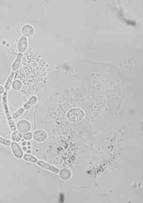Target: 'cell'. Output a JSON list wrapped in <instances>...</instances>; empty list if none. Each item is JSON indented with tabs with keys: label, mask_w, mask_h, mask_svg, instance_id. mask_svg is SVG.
<instances>
[{
	"label": "cell",
	"mask_w": 143,
	"mask_h": 203,
	"mask_svg": "<svg viewBox=\"0 0 143 203\" xmlns=\"http://www.w3.org/2000/svg\"><path fill=\"white\" fill-rule=\"evenodd\" d=\"M2 105L3 107L4 113L7 118V120L8 122V125L10 130L12 131H15L17 130L16 128V124L12 118V116L11 115L9 108L8 106V98H7V92H4L2 96Z\"/></svg>",
	"instance_id": "1"
},
{
	"label": "cell",
	"mask_w": 143,
	"mask_h": 203,
	"mask_svg": "<svg viewBox=\"0 0 143 203\" xmlns=\"http://www.w3.org/2000/svg\"><path fill=\"white\" fill-rule=\"evenodd\" d=\"M84 113L82 109L79 108H74L68 111L67 118L70 121L76 122L84 118Z\"/></svg>",
	"instance_id": "2"
},
{
	"label": "cell",
	"mask_w": 143,
	"mask_h": 203,
	"mask_svg": "<svg viewBox=\"0 0 143 203\" xmlns=\"http://www.w3.org/2000/svg\"><path fill=\"white\" fill-rule=\"evenodd\" d=\"M16 128L18 131L24 134L31 131V124L27 120H20L16 124Z\"/></svg>",
	"instance_id": "3"
},
{
	"label": "cell",
	"mask_w": 143,
	"mask_h": 203,
	"mask_svg": "<svg viewBox=\"0 0 143 203\" xmlns=\"http://www.w3.org/2000/svg\"><path fill=\"white\" fill-rule=\"evenodd\" d=\"M10 147L12 149V154L16 159H21L23 158L24 155V152L22 150V148L20 146L19 144L17 142H12L10 144Z\"/></svg>",
	"instance_id": "4"
},
{
	"label": "cell",
	"mask_w": 143,
	"mask_h": 203,
	"mask_svg": "<svg viewBox=\"0 0 143 203\" xmlns=\"http://www.w3.org/2000/svg\"><path fill=\"white\" fill-rule=\"evenodd\" d=\"M36 163L37 164V165L38 167H40L45 169V170L51 171V172H53L56 174H58L60 170L59 168H58L55 166L53 165L52 164H50L48 163V162L44 161H42V160L38 161H38Z\"/></svg>",
	"instance_id": "5"
},
{
	"label": "cell",
	"mask_w": 143,
	"mask_h": 203,
	"mask_svg": "<svg viewBox=\"0 0 143 203\" xmlns=\"http://www.w3.org/2000/svg\"><path fill=\"white\" fill-rule=\"evenodd\" d=\"M29 46L28 38L24 36L20 37L17 44V49L19 53H24L26 52Z\"/></svg>",
	"instance_id": "6"
},
{
	"label": "cell",
	"mask_w": 143,
	"mask_h": 203,
	"mask_svg": "<svg viewBox=\"0 0 143 203\" xmlns=\"http://www.w3.org/2000/svg\"><path fill=\"white\" fill-rule=\"evenodd\" d=\"M48 139V134L44 130L38 129L33 133V139L37 142H43Z\"/></svg>",
	"instance_id": "7"
},
{
	"label": "cell",
	"mask_w": 143,
	"mask_h": 203,
	"mask_svg": "<svg viewBox=\"0 0 143 203\" xmlns=\"http://www.w3.org/2000/svg\"><path fill=\"white\" fill-rule=\"evenodd\" d=\"M35 32V28L30 24H25L21 29V33L23 36L27 37V38L32 37L34 35Z\"/></svg>",
	"instance_id": "8"
},
{
	"label": "cell",
	"mask_w": 143,
	"mask_h": 203,
	"mask_svg": "<svg viewBox=\"0 0 143 203\" xmlns=\"http://www.w3.org/2000/svg\"><path fill=\"white\" fill-rule=\"evenodd\" d=\"M23 57V53H18L16 56L15 59L13 62L12 65V71H16L20 68L22 64V60Z\"/></svg>",
	"instance_id": "9"
},
{
	"label": "cell",
	"mask_w": 143,
	"mask_h": 203,
	"mask_svg": "<svg viewBox=\"0 0 143 203\" xmlns=\"http://www.w3.org/2000/svg\"><path fill=\"white\" fill-rule=\"evenodd\" d=\"M58 174L60 178L63 180H68L72 177L71 171L67 168H64L60 170Z\"/></svg>",
	"instance_id": "10"
},
{
	"label": "cell",
	"mask_w": 143,
	"mask_h": 203,
	"mask_svg": "<svg viewBox=\"0 0 143 203\" xmlns=\"http://www.w3.org/2000/svg\"><path fill=\"white\" fill-rule=\"evenodd\" d=\"M38 100V98L37 96H31L27 102H25L23 106V107L24 108L25 110H28L30 108L32 107L33 106L36 105Z\"/></svg>",
	"instance_id": "11"
},
{
	"label": "cell",
	"mask_w": 143,
	"mask_h": 203,
	"mask_svg": "<svg viewBox=\"0 0 143 203\" xmlns=\"http://www.w3.org/2000/svg\"><path fill=\"white\" fill-rule=\"evenodd\" d=\"M14 76H15V72L12 71V73H10V75L8 77L7 79L5 81V83L4 84L5 92H8L10 90V88L12 87V86Z\"/></svg>",
	"instance_id": "12"
},
{
	"label": "cell",
	"mask_w": 143,
	"mask_h": 203,
	"mask_svg": "<svg viewBox=\"0 0 143 203\" xmlns=\"http://www.w3.org/2000/svg\"><path fill=\"white\" fill-rule=\"evenodd\" d=\"M23 139V134L18 131H12V142H18Z\"/></svg>",
	"instance_id": "13"
},
{
	"label": "cell",
	"mask_w": 143,
	"mask_h": 203,
	"mask_svg": "<svg viewBox=\"0 0 143 203\" xmlns=\"http://www.w3.org/2000/svg\"><path fill=\"white\" fill-rule=\"evenodd\" d=\"M22 159L26 162H31L32 163H36L38 161V159L36 158V157L30 154H27V153L25 154L23 156Z\"/></svg>",
	"instance_id": "14"
},
{
	"label": "cell",
	"mask_w": 143,
	"mask_h": 203,
	"mask_svg": "<svg viewBox=\"0 0 143 203\" xmlns=\"http://www.w3.org/2000/svg\"><path fill=\"white\" fill-rule=\"evenodd\" d=\"M23 86V84L20 80H15L13 81L12 87L15 91H20Z\"/></svg>",
	"instance_id": "15"
},
{
	"label": "cell",
	"mask_w": 143,
	"mask_h": 203,
	"mask_svg": "<svg viewBox=\"0 0 143 203\" xmlns=\"http://www.w3.org/2000/svg\"><path fill=\"white\" fill-rule=\"evenodd\" d=\"M25 110L23 107H20L12 114V117L14 120L17 119L24 114Z\"/></svg>",
	"instance_id": "16"
},
{
	"label": "cell",
	"mask_w": 143,
	"mask_h": 203,
	"mask_svg": "<svg viewBox=\"0 0 143 203\" xmlns=\"http://www.w3.org/2000/svg\"><path fill=\"white\" fill-rule=\"evenodd\" d=\"M11 143H12V142L10 140L4 139L0 136V144H1L2 145L9 147V146H10Z\"/></svg>",
	"instance_id": "17"
},
{
	"label": "cell",
	"mask_w": 143,
	"mask_h": 203,
	"mask_svg": "<svg viewBox=\"0 0 143 203\" xmlns=\"http://www.w3.org/2000/svg\"><path fill=\"white\" fill-rule=\"evenodd\" d=\"M23 139L25 141H30L33 139V133L31 132H28L24 133L23 135Z\"/></svg>",
	"instance_id": "18"
},
{
	"label": "cell",
	"mask_w": 143,
	"mask_h": 203,
	"mask_svg": "<svg viewBox=\"0 0 143 203\" xmlns=\"http://www.w3.org/2000/svg\"><path fill=\"white\" fill-rule=\"evenodd\" d=\"M5 92L4 86L0 85V94H3Z\"/></svg>",
	"instance_id": "19"
},
{
	"label": "cell",
	"mask_w": 143,
	"mask_h": 203,
	"mask_svg": "<svg viewBox=\"0 0 143 203\" xmlns=\"http://www.w3.org/2000/svg\"><path fill=\"white\" fill-rule=\"evenodd\" d=\"M22 145L23 146H26L27 145V141H23L22 143Z\"/></svg>",
	"instance_id": "20"
},
{
	"label": "cell",
	"mask_w": 143,
	"mask_h": 203,
	"mask_svg": "<svg viewBox=\"0 0 143 203\" xmlns=\"http://www.w3.org/2000/svg\"><path fill=\"white\" fill-rule=\"evenodd\" d=\"M22 148L23 151H26L28 150V148L26 146H23V147Z\"/></svg>",
	"instance_id": "21"
},
{
	"label": "cell",
	"mask_w": 143,
	"mask_h": 203,
	"mask_svg": "<svg viewBox=\"0 0 143 203\" xmlns=\"http://www.w3.org/2000/svg\"><path fill=\"white\" fill-rule=\"evenodd\" d=\"M26 153H27V154H31V151L30 150V149H28V150L26 151Z\"/></svg>",
	"instance_id": "22"
},
{
	"label": "cell",
	"mask_w": 143,
	"mask_h": 203,
	"mask_svg": "<svg viewBox=\"0 0 143 203\" xmlns=\"http://www.w3.org/2000/svg\"><path fill=\"white\" fill-rule=\"evenodd\" d=\"M27 145H28V146H30V145H31V143H30L29 141H28V142H27Z\"/></svg>",
	"instance_id": "23"
},
{
	"label": "cell",
	"mask_w": 143,
	"mask_h": 203,
	"mask_svg": "<svg viewBox=\"0 0 143 203\" xmlns=\"http://www.w3.org/2000/svg\"><path fill=\"white\" fill-rule=\"evenodd\" d=\"M27 148H28V149H30L31 147L30 146H28V147H27Z\"/></svg>",
	"instance_id": "24"
}]
</instances>
